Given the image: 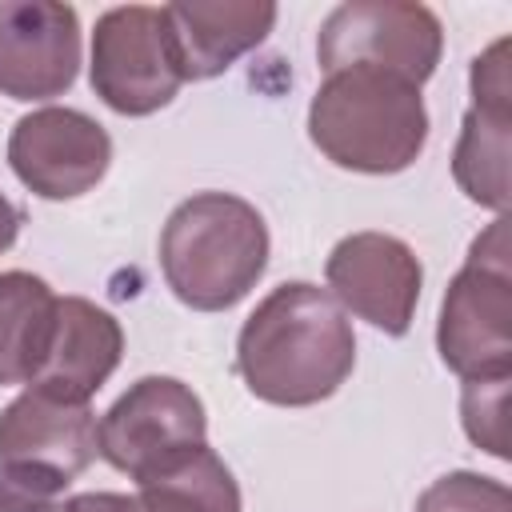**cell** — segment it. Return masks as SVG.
Wrapping results in <instances>:
<instances>
[{
    "label": "cell",
    "mask_w": 512,
    "mask_h": 512,
    "mask_svg": "<svg viewBox=\"0 0 512 512\" xmlns=\"http://www.w3.org/2000/svg\"><path fill=\"white\" fill-rule=\"evenodd\" d=\"M136 488L148 512H240V484L208 444L180 452L152 476L136 480Z\"/></svg>",
    "instance_id": "obj_16"
},
{
    "label": "cell",
    "mask_w": 512,
    "mask_h": 512,
    "mask_svg": "<svg viewBox=\"0 0 512 512\" xmlns=\"http://www.w3.org/2000/svg\"><path fill=\"white\" fill-rule=\"evenodd\" d=\"M324 280L344 312L368 320L384 336H404L420 304L424 268L400 236L352 232L328 252Z\"/></svg>",
    "instance_id": "obj_10"
},
{
    "label": "cell",
    "mask_w": 512,
    "mask_h": 512,
    "mask_svg": "<svg viewBox=\"0 0 512 512\" xmlns=\"http://www.w3.org/2000/svg\"><path fill=\"white\" fill-rule=\"evenodd\" d=\"M96 456V416L88 404L24 388L0 412V472L32 496L52 500Z\"/></svg>",
    "instance_id": "obj_7"
},
{
    "label": "cell",
    "mask_w": 512,
    "mask_h": 512,
    "mask_svg": "<svg viewBox=\"0 0 512 512\" xmlns=\"http://www.w3.org/2000/svg\"><path fill=\"white\" fill-rule=\"evenodd\" d=\"M56 324V292L32 272H0V388L32 384Z\"/></svg>",
    "instance_id": "obj_14"
},
{
    "label": "cell",
    "mask_w": 512,
    "mask_h": 512,
    "mask_svg": "<svg viewBox=\"0 0 512 512\" xmlns=\"http://www.w3.org/2000/svg\"><path fill=\"white\" fill-rule=\"evenodd\" d=\"M172 48L184 80H212L228 72L244 52L260 48L276 24V4H164Z\"/></svg>",
    "instance_id": "obj_13"
},
{
    "label": "cell",
    "mask_w": 512,
    "mask_h": 512,
    "mask_svg": "<svg viewBox=\"0 0 512 512\" xmlns=\"http://www.w3.org/2000/svg\"><path fill=\"white\" fill-rule=\"evenodd\" d=\"M80 16L56 0H0V96L52 100L76 84Z\"/></svg>",
    "instance_id": "obj_11"
},
{
    "label": "cell",
    "mask_w": 512,
    "mask_h": 512,
    "mask_svg": "<svg viewBox=\"0 0 512 512\" xmlns=\"http://www.w3.org/2000/svg\"><path fill=\"white\" fill-rule=\"evenodd\" d=\"M112 164V136L80 108H36L8 132V168L40 200L92 192Z\"/></svg>",
    "instance_id": "obj_9"
},
{
    "label": "cell",
    "mask_w": 512,
    "mask_h": 512,
    "mask_svg": "<svg viewBox=\"0 0 512 512\" xmlns=\"http://www.w3.org/2000/svg\"><path fill=\"white\" fill-rule=\"evenodd\" d=\"M272 236L256 204L236 192H196L160 228V272L172 296L196 312L240 304L268 268Z\"/></svg>",
    "instance_id": "obj_3"
},
{
    "label": "cell",
    "mask_w": 512,
    "mask_h": 512,
    "mask_svg": "<svg viewBox=\"0 0 512 512\" xmlns=\"http://www.w3.org/2000/svg\"><path fill=\"white\" fill-rule=\"evenodd\" d=\"M504 400H508V376H496V380H464V392H460L464 432H468L472 444H480L496 460H508Z\"/></svg>",
    "instance_id": "obj_18"
},
{
    "label": "cell",
    "mask_w": 512,
    "mask_h": 512,
    "mask_svg": "<svg viewBox=\"0 0 512 512\" xmlns=\"http://www.w3.org/2000/svg\"><path fill=\"white\" fill-rule=\"evenodd\" d=\"M120 356H124V328L108 308L84 296H56V324L48 352L40 360V372L24 388H40L60 400L88 404L108 384Z\"/></svg>",
    "instance_id": "obj_12"
},
{
    "label": "cell",
    "mask_w": 512,
    "mask_h": 512,
    "mask_svg": "<svg viewBox=\"0 0 512 512\" xmlns=\"http://www.w3.org/2000/svg\"><path fill=\"white\" fill-rule=\"evenodd\" d=\"M20 224H24V212L0 192V256L16 244V236H20Z\"/></svg>",
    "instance_id": "obj_21"
},
{
    "label": "cell",
    "mask_w": 512,
    "mask_h": 512,
    "mask_svg": "<svg viewBox=\"0 0 512 512\" xmlns=\"http://www.w3.org/2000/svg\"><path fill=\"white\" fill-rule=\"evenodd\" d=\"M308 140L336 168L392 176L420 160L428 144V108L412 80L352 64L320 80L308 104Z\"/></svg>",
    "instance_id": "obj_2"
},
{
    "label": "cell",
    "mask_w": 512,
    "mask_h": 512,
    "mask_svg": "<svg viewBox=\"0 0 512 512\" xmlns=\"http://www.w3.org/2000/svg\"><path fill=\"white\" fill-rule=\"evenodd\" d=\"M0 512H60V504H52L48 496H32V492L16 488V484L0 472Z\"/></svg>",
    "instance_id": "obj_20"
},
{
    "label": "cell",
    "mask_w": 512,
    "mask_h": 512,
    "mask_svg": "<svg viewBox=\"0 0 512 512\" xmlns=\"http://www.w3.org/2000/svg\"><path fill=\"white\" fill-rule=\"evenodd\" d=\"M412 512H512V492L496 476L456 468V472H444L440 480H432L416 496Z\"/></svg>",
    "instance_id": "obj_17"
},
{
    "label": "cell",
    "mask_w": 512,
    "mask_h": 512,
    "mask_svg": "<svg viewBox=\"0 0 512 512\" xmlns=\"http://www.w3.org/2000/svg\"><path fill=\"white\" fill-rule=\"evenodd\" d=\"M436 352L460 380L512 376V268L504 216L472 240L464 268L452 276L440 300Z\"/></svg>",
    "instance_id": "obj_4"
},
{
    "label": "cell",
    "mask_w": 512,
    "mask_h": 512,
    "mask_svg": "<svg viewBox=\"0 0 512 512\" xmlns=\"http://www.w3.org/2000/svg\"><path fill=\"white\" fill-rule=\"evenodd\" d=\"M96 444L116 472L144 480L180 452L208 444L204 400L176 376H140L100 416Z\"/></svg>",
    "instance_id": "obj_8"
},
{
    "label": "cell",
    "mask_w": 512,
    "mask_h": 512,
    "mask_svg": "<svg viewBox=\"0 0 512 512\" xmlns=\"http://www.w3.org/2000/svg\"><path fill=\"white\" fill-rule=\"evenodd\" d=\"M440 56H444V28L428 4L352 0L332 8L316 36V60L324 76L352 64H372L420 88L436 72Z\"/></svg>",
    "instance_id": "obj_6"
},
{
    "label": "cell",
    "mask_w": 512,
    "mask_h": 512,
    "mask_svg": "<svg viewBox=\"0 0 512 512\" xmlns=\"http://www.w3.org/2000/svg\"><path fill=\"white\" fill-rule=\"evenodd\" d=\"M92 92L120 116H152L168 108L184 84L164 8L120 4L92 32Z\"/></svg>",
    "instance_id": "obj_5"
},
{
    "label": "cell",
    "mask_w": 512,
    "mask_h": 512,
    "mask_svg": "<svg viewBox=\"0 0 512 512\" xmlns=\"http://www.w3.org/2000/svg\"><path fill=\"white\" fill-rule=\"evenodd\" d=\"M508 152L512 104H472L452 148V180L472 204L492 208L496 216L508 212Z\"/></svg>",
    "instance_id": "obj_15"
},
{
    "label": "cell",
    "mask_w": 512,
    "mask_h": 512,
    "mask_svg": "<svg viewBox=\"0 0 512 512\" xmlns=\"http://www.w3.org/2000/svg\"><path fill=\"white\" fill-rule=\"evenodd\" d=\"M60 512H148L140 496L128 492H80L60 504Z\"/></svg>",
    "instance_id": "obj_19"
},
{
    "label": "cell",
    "mask_w": 512,
    "mask_h": 512,
    "mask_svg": "<svg viewBox=\"0 0 512 512\" xmlns=\"http://www.w3.org/2000/svg\"><path fill=\"white\" fill-rule=\"evenodd\" d=\"M356 368V332L328 288L288 280L272 288L236 336L244 388L276 408L328 400Z\"/></svg>",
    "instance_id": "obj_1"
}]
</instances>
